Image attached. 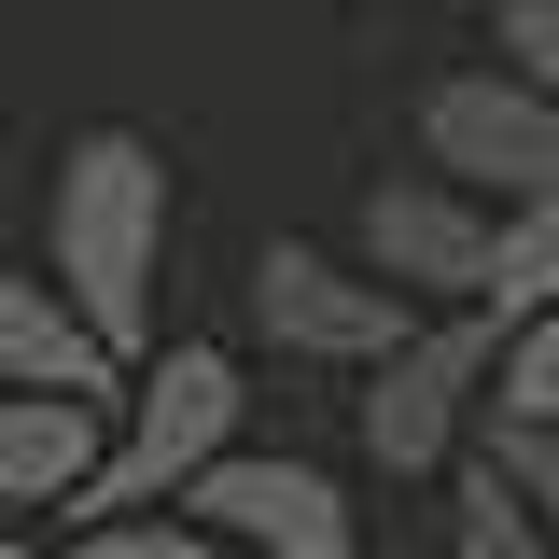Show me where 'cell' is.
I'll list each match as a JSON object with an SVG mask.
<instances>
[{
  "mask_svg": "<svg viewBox=\"0 0 559 559\" xmlns=\"http://www.w3.org/2000/svg\"><path fill=\"white\" fill-rule=\"evenodd\" d=\"M406 294H378V280L349 266V252H322V238H266L252 252V336L280 349V364H322V378H378L392 349H406Z\"/></svg>",
  "mask_w": 559,
  "mask_h": 559,
  "instance_id": "cell-4",
  "label": "cell"
},
{
  "mask_svg": "<svg viewBox=\"0 0 559 559\" xmlns=\"http://www.w3.org/2000/svg\"><path fill=\"white\" fill-rule=\"evenodd\" d=\"M476 462L518 489V518H532V532L559 546V433H476Z\"/></svg>",
  "mask_w": 559,
  "mask_h": 559,
  "instance_id": "cell-14",
  "label": "cell"
},
{
  "mask_svg": "<svg viewBox=\"0 0 559 559\" xmlns=\"http://www.w3.org/2000/svg\"><path fill=\"white\" fill-rule=\"evenodd\" d=\"M448 476H462V518H448V559H546V532H532V518H518V489L489 476L476 448H462V462H448Z\"/></svg>",
  "mask_w": 559,
  "mask_h": 559,
  "instance_id": "cell-12",
  "label": "cell"
},
{
  "mask_svg": "<svg viewBox=\"0 0 559 559\" xmlns=\"http://www.w3.org/2000/svg\"><path fill=\"white\" fill-rule=\"evenodd\" d=\"M349 266L378 280V294H406L419 322H433V308H476V280H489V210L462 197V182H433V168H392V182H364Z\"/></svg>",
  "mask_w": 559,
  "mask_h": 559,
  "instance_id": "cell-7",
  "label": "cell"
},
{
  "mask_svg": "<svg viewBox=\"0 0 559 559\" xmlns=\"http://www.w3.org/2000/svg\"><path fill=\"white\" fill-rule=\"evenodd\" d=\"M476 433H559V308L503 322V349H489V406H476Z\"/></svg>",
  "mask_w": 559,
  "mask_h": 559,
  "instance_id": "cell-11",
  "label": "cell"
},
{
  "mask_svg": "<svg viewBox=\"0 0 559 559\" xmlns=\"http://www.w3.org/2000/svg\"><path fill=\"white\" fill-rule=\"evenodd\" d=\"M168 518H197L224 559H364V503L336 489V462H294V448H224Z\"/></svg>",
  "mask_w": 559,
  "mask_h": 559,
  "instance_id": "cell-5",
  "label": "cell"
},
{
  "mask_svg": "<svg viewBox=\"0 0 559 559\" xmlns=\"http://www.w3.org/2000/svg\"><path fill=\"white\" fill-rule=\"evenodd\" d=\"M0 559H43V546H28V532H0Z\"/></svg>",
  "mask_w": 559,
  "mask_h": 559,
  "instance_id": "cell-16",
  "label": "cell"
},
{
  "mask_svg": "<svg viewBox=\"0 0 559 559\" xmlns=\"http://www.w3.org/2000/svg\"><path fill=\"white\" fill-rule=\"evenodd\" d=\"M0 392H57V406H112V392H127V364H112V349L84 336V322H70V308H57V294H43L28 266H0Z\"/></svg>",
  "mask_w": 559,
  "mask_h": 559,
  "instance_id": "cell-8",
  "label": "cell"
},
{
  "mask_svg": "<svg viewBox=\"0 0 559 559\" xmlns=\"http://www.w3.org/2000/svg\"><path fill=\"white\" fill-rule=\"evenodd\" d=\"M168 224H182V197H168V154H154L140 127H84L57 154V197H43V238H57V252H43V294H57L112 364L154 349Z\"/></svg>",
  "mask_w": 559,
  "mask_h": 559,
  "instance_id": "cell-1",
  "label": "cell"
},
{
  "mask_svg": "<svg viewBox=\"0 0 559 559\" xmlns=\"http://www.w3.org/2000/svg\"><path fill=\"white\" fill-rule=\"evenodd\" d=\"M84 476H98V406L0 392V532H14V518H70Z\"/></svg>",
  "mask_w": 559,
  "mask_h": 559,
  "instance_id": "cell-9",
  "label": "cell"
},
{
  "mask_svg": "<svg viewBox=\"0 0 559 559\" xmlns=\"http://www.w3.org/2000/svg\"><path fill=\"white\" fill-rule=\"evenodd\" d=\"M532 308H559V197L489 210V280H476V322L503 336V322H532Z\"/></svg>",
  "mask_w": 559,
  "mask_h": 559,
  "instance_id": "cell-10",
  "label": "cell"
},
{
  "mask_svg": "<svg viewBox=\"0 0 559 559\" xmlns=\"http://www.w3.org/2000/svg\"><path fill=\"white\" fill-rule=\"evenodd\" d=\"M57 559H224V546H210L197 518H84Z\"/></svg>",
  "mask_w": 559,
  "mask_h": 559,
  "instance_id": "cell-15",
  "label": "cell"
},
{
  "mask_svg": "<svg viewBox=\"0 0 559 559\" xmlns=\"http://www.w3.org/2000/svg\"><path fill=\"white\" fill-rule=\"evenodd\" d=\"M419 168H433V182H462L476 210L559 197V98L503 84L489 57L448 70V84H419Z\"/></svg>",
  "mask_w": 559,
  "mask_h": 559,
  "instance_id": "cell-6",
  "label": "cell"
},
{
  "mask_svg": "<svg viewBox=\"0 0 559 559\" xmlns=\"http://www.w3.org/2000/svg\"><path fill=\"white\" fill-rule=\"evenodd\" d=\"M238 419H252L238 349H224V336H154L127 364L112 419H98V476H84V503H70V532H84V518H168L224 448H252Z\"/></svg>",
  "mask_w": 559,
  "mask_h": 559,
  "instance_id": "cell-2",
  "label": "cell"
},
{
  "mask_svg": "<svg viewBox=\"0 0 559 559\" xmlns=\"http://www.w3.org/2000/svg\"><path fill=\"white\" fill-rule=\"evenodd\" d=\"M489 322L476 308H433V322H406V349L349 392V433H364V462L392 489H419V476H448L462 448H476V406H489Z\"/></svg>",
  "mask_w": 559,
  "mask_h": 559,
  "instance_id": "cell-3",
  "label": "cell"
},
{
  "mask_svg": "<svg viewBox=\"0 0 559 559\" xmlns=\"http://www.w3.org/2000/svg\"><path fill=\"white\" fill-rule=\"evenodd\" d=\"M489 70L559 98V0H489Z\"/></svg>",
  "mask_w": 559,
  "mask_h": 559,
  "instance_id": "cell-13",
  "label": "cell"
}]
</instances>
